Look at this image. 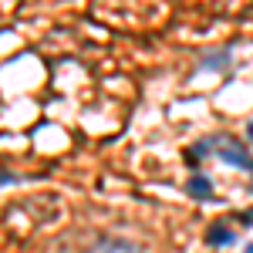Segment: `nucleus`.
Instances as JSON below:
<instances>
[{
  "mask_svg": "<svg viewBox=\"0 0 253 253\" xmlns=\"http://www.w3.org/2000/svg\"><path fill=\"white\" fill-rule=\"evenodd\" d=\"M233 243H236V230L226 223V219H213V223L206 226V247L226 250V247H233Z\"/></svg>",
  "mask_w": 253,
  "mask_h": 253,
  "instance_id": "nucleus-3",
  "label": "nucleus"
},
{
  "mask_svg": "<svg viewBox=\"0 0 253 253\" xmlns=\"http://www.w3.org/2000/svg\"><path fill=\"white\" fill-rule=\"evenodd\" d=\"M216 156L223 159L226 166H236V169H243V172H253V156L250 149L233 135H216Z\"/></svg>",
  "mask_w": 253,
  "mask_h": 253,
  "instance_id": "nucleus-1",
  "label": "nucleus"
},
{
  "mask_svg": "<svg viewBox=\"0 0 253 253\" xmlns=\"http://www.w3.org/2000/svg\"><path fill=\"white\" fill-rule=\"evenodd\" d=\"M236 219H240L243 226H250V223H253V210H243V213H236Z\"/></svg>",
  "mask_w": 253,
  "mask_h": 253,
  "instance_id": "nucleus-5",
  "label": "nucleus"
},
{
  "mask_svg": "<svg viewBox=\"0 0 253 253\" xmlns=\"http://www.w3.org/2000/svg\"><path fill=\"white\" fill-rule=\"evenodd\" d=\"M243 253H253V243H247V250H243Z\"/></svg>",
  "mask_w": 253,
  "mask_h": 253,
  "instance_id": "nucleus-7",
  "label": "nucleus"
},
{
  "mask_svg": "<svg viewBox=\"0 0 253 253\" xmlns=\"http://www.w3.org/2000/svg\"><path fill=\"white\" fill-rule=\"evenodd\" d=\"M186 193L193 196V199H213V179L203 172H193L186 179Z\"/></svg>",
  "mask_w": 253,
  "mask_h": 253,
  "instance_id": "nucleus-4",
  "label": "nucleus"
},
{
  "mask_svg": "<svg viewBox=\"0 0 253 253\" xmlns=\"http://www.w3.org/2000/svg\"><path fill=\"white\" fill-rule=\"evenodd\" d=\"M84 253H142V247H138L135 240H128V236L101 233V236H95V240L84 247Z\"/></svg>",
  "mask_w": 253,
  "mask_h": 253,
  "instance_id": "nucleus-2",
  "label": "nucleus"
},
{
  "mask_svg": "<svg viewBox=\"0 0 253 253\" xmlns=\"http://www.w3.org/2000/svg\"><path fill=\"white\" fill-rule=\"evenodd\" d=\"M247 138L253 142V122H247Z\"/></svg>",
  "mask_w": 253,
  "mask_h": 253,
  "instance_id": "nucleus-6",
  "label": "nucleus"
}]
</instances>
